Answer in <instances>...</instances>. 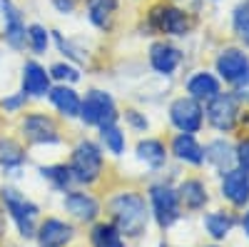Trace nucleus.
<instances>
[{
	"mask_svg": "<svg viewBox=\"0 0 249 247\" xmlns=\"http://www.w3.org/2000/svg\"><path fill=\"white\" fill-rule=\"evenodd\" d=\"M175 3H177L179 8H184V10H190V8H192V10H197L202 0H175Z\"/></svg>",
	"mask_w": 249,
	"mask_h": 247,
	"instance_id": "nucleus-37",
	"label": "nucleus"
},
{
	"mask_svg": "<svg viewBox=\"0 0 249 247\" xmlns=\"http://www.w3.org/2000/svg\"><path fill=\"white\" fill-rule=\"evenodd\" d=\"M90 242L92 247H124V240L120 235V230L110 222H100L90 232Z\"/></svg>",
	"mask_w": 249,
	"mask_h": 247,
	"instance_id": "nucleus-21",
	"label": "nucleus"
},
{
	"mask_svg": "<svg viewBox=\"0 0 249 247\" xmlns=\"http://www.w3.org/2000/svg\"><path fill=\"white\" fill-rule=\"evenodd\" d=\"M150 197H152V210H155V217L162 228H170V225L179 217V197L172 188L167 185H155L150 190Z\"/></svg>",
	"mask_w": 249,
	"mask_h": 247,
	"instance_id": "nucleus-7",
	"label": "nucleus"
},
{
	"mask_svg": "<svg viewBox=\"0 0 249 247\" xmlns=\"http://www.w3.org/2000/svg\"><path fill=\"white\" fill-rule=\"evenodd\" d=\"M0 10H3V18H5V43L15 50H20L25 45V23H23V15L20 10L10 3V0H0Z\"/></svg>",
	"mask_w": 249,
	"mask_h": 247,
	"instance_id": "nucleus-11",
	"label": "nucleus"
},
{
	"mask_svg": "<svg viewBox=\"0 0 249 247\" xmlns=\"http://www.w3.org/2000/svg\"><path fill=\"white\" fill-rule=\"evenodd\" d=\"M23 133L28 140L33 142H40V145H45V142H57L60 135H57V125L45 117V115H28L23 120Z\"/></svg>",
	"mask_w": 249,
	"mask_h": 247,
	"instance_id": "nucleus-12",
	"label": "nucleus"
},
{
	"mask_svg": "<svg viewBox=\"0 0 249 247\" xmlns=\"http://www.w3.org/2000/svg\"><path fill=\"white\" fill-rule=\"evenodd\" d=\"M50 75H53L55 80H68V82L80 80V70H77V68H72V65H65V63H57V65H53Z\"/></svg>",
	"mask_w": 249,
	"mask_h": 247,
	"instance_id": "nucleus-31",
	"label": "nucleus"
},
{
	"mask_svg": "<svg viewBox=\"0 0 249 247\" xmlns=\"http://www.w3.org/2000/svg\"><path fill=\"white\" fill-rule=\"evenodd\" d=\"M23 90L28 95H35V97L50 93V75L45 73L43 65L33 63V60L25 63V68H23Z\"/></svg>",
	"mask_w": 249,
	"mask_h": 247,
	"instance_id": "nucleus-17",
	"label": "nucleus"
},
{
	"mask_svg": "<svg viewBox=\"0 0 249 247\" xmlns=\"http://www.w3.org/2000/svg\"><path fill=\"white\" fill-rule=\"evenodd\" d=\"M50 100H53V105L65 115V117H77L80 115V105H82V100L77 97V93L72 88H65V85H60V88H53L50 90Z\"/></svg>",
	"mask_w": 249,
	"mask_h": 247,
	"instance_id": "nucleus-19",
	"label": "nucleus"
},
{
	"mask_svg": "<svg viewBox=\"0 0 249 247\" xmlns=\"http://www.w3.org/2000/svg\"><path fill=\"white\" fill-rule=\"evenodd\" d=\"M242 228H244V232H247V237H249V212H247L244 220H242Z\"/></svg>",
	"mask_w": 249,
	"mask_h": 247,
	"instance_id": "nucleus-38",
	"label": "nucleus"
},
{
	"mask_svg": "<svg viewBox=\"0 0 249 247\" xmlns=\"http://www.w3.org/2000/svg\"><path fill=\"white\" fill-rule=\"evenodd\" d=\"M177 197L184 202V208L199 210V208H204V202H207V190H204V185L199 180H187V182H182Z\"/></svg>",
	"mask_w": 249,
	"mask_h": 247,
	"instance_id": "nucleus-22",
	"label": "nucleus"
},
{
	"mask_svg": "<svg viewBox=\"0 0 249 247\" xmlns=\"http://www.w3.org/2000/svg\"><path fill=\"white\" fill-rule=\"evenodd\" d=\"M80 117L85 120L88 125H97L100 130L107 128V125H115L117 110H115L112 97L102 90H90L85 102L80 105Z\"/></svg>",
	"mask_w": 249,
	"mask_h": 247,
	"instance_id": "nucleus-5",
	"label": "nucleus"
},
{
	"mask_svg": "<svg viewBox=\"0 0 249 247\" xmlns=\"http://www.w3.org/2000/svg\"><path fill=\"white\" fill-rule=\"evenodd\" d=\"M50 3H53V8H55L57 13H62V15H70V13L77 8L80 0H50Z\"/></svg>",
	"mask_w": 249,
	"mask_h": 247,
	"instance_id": "nucleus-34",
	"label": "nucleus"
},
{
	"mask_svg": "<svg viewBox=\"0 0 249 247\" xmlns=\"http://www.w3.org/2000/svg\"><path fill=\"white\" fill-rule=\"evenodd\" d=\"M25 43L33 48V53H45L48 50V30L40 25V23H33L28 25V33H25Z\"/></svg>",
	"mask_w": 249,
	"mask_h": 247,
	"instance_id": "nucleus-29",
	"label": "nucleus"
},
{
	"mask_svg": "<svg viewBox=\"0 0 249 247\" xmlns=\"http://www.w3.org/2000/svg\"><path fill=\"white\" fill-rule=\"evenodd\" d=\"M172 125L182 133H197L202 128V108L195 97H177L170 108Z\"/></svg>",
	"mask_w": 249,
	"mask_h": 247,
	"instance_id": "nucleus-6",
	"label": "nucleus"
},
{
	"mask_svg": "<svg viewBox=\"0 0 249 247\" xmlns=\"http://www.w3.org/2000/svg\"><path fill=\"white\" fill-rule=\"evenodd\" d=\"M234 97L242 102H249V70L234 80Z\"/></svg>",
	"mask_w": 249,
	"mask_h": 247,
	"instance_id": "nucleus-32",
	"label": "nucleus"
},
{
	"mask_svg": "<svg viewBox=\"0 0 249 247\" xmlns=\"http://www.w3.org/2000/svg\"><path fill=\"white\" fill-rule=\"evenodd\" d=\"M222 195L232 205H244L249 202V172L239 170H227L222 180Z\"/></svg>",
	"mask_w": 249,
	"mask_h": 247,
	"instance_id": "nucleus-13",
	"label": "nucleus"
},
{
	"mask_svg": "<svg viewBox=\"0 0 249 247\" xmlns=\"http://www.w3.org/2000/svg\"><path fill=\"white\" fill-rule=\"evenodd\" d=\"M127 120L132 122L135 128H140V130H144V128H147V120H142V117H137V113H135V110H130V113H127Z\"/></svg>",
	"mask_w": 249,
	"mask_h": 247,
	"instance_id": "nucleus-36",
	"label": "nucleus"
},
{
	"mask_svg": "<svg viewBox=\"0 0 249 247\" xmlns=\"http://www.w3.org/2000/svg\"><path fill=\"white\" fill-rule=\"evenodd\" d=\"M137 157L144 160L150 168H160L167 160V152H164V145L160 140H142L137 145Z\"/></svg>",
	"mask_w": 249,
	"mask_h": 247,
	"instance_id": "nucleus-25",
	"label": "nucleus"
},
{
	"mask_svg": "<svg viewBox=\"0 0 249 247\" xmlns=\"http://www.w3.org/2000/svg\"><path fill=\"white\" fill-rule=\"evenodd\" d=\"M187 90L195 100H212L214 95H219V80L210 73H197L187 82Z\"/></svg>",
	"mask_w": 249,
	"mask_h": 247,
	"instance_id": "nucleus-20",
	"label": "nucleus"
},
{
	"mask_svg": "<svg viewBox=\"0 0 249 247\" xmlns=\"http://www.w3.org/2000/svg\"><path fill=\"white\" fill-rule=\"evenodd\" d=\"M172 152L184 160V162H192V165H199L204 160V148L199 145V142L195 140L192 133H182L172 140Z\"/></svg>",
	"mask_w": 249,
	"mask_h": 247,
	"instance_id": "nucleus-18",
	"label": "nucleus"
},
{
	"mask_svg": "<svg viewBox=\"0 0 249 247\" xmlns=\"http://www.w3.org/2000/svg\"><path fill=\"white\" fill-rule=\"evenodd\" d=\"M204 157L210 160L217 170H230V165H232V160H234V152H232V148L227 145L224 140H217V142H210L207 145V150H204Z\"/></svg>",
	"mask_w": 249,
	"mask_h": 247,
	"instance_id": "nucleus-23",
	"label": "nucleus"
},
{
	"mask_svg": "<svg viewBox=\"0 0 249 247\" xmlns=\"http://www.w3.org/2000/svg\"><path fill=\"white\" fill-rule=\"evenodd\" d=\"M100 135H102V142H105V148L110 152H115V155H122L124 152V133L120 128L107 125V128L100 130Z\"/></svg>",
	"mask_w": 249,
	"mask_h": 247,
	"instance_id": "nucleus-30",
	"label": "nucleus"
},
{
	"mask_svg": "<svg viewBox=\"0 0 249 247\" xmlns=\"http://www.w3.org/2000/svg\"><path fill=\"white\" fill-rule=\"evenodd\" d=\"M0 200H3L5 210L10 212V217L15 220L18 230L23 237H33L35 235V220H37V208L25 200V195H20L15 188H3L0 190Z\"/></svg>",
	"mask_w": 249,
	"mask_h": 247,
	"instance_id": "nucleus-3",
	"label": "nucleus"
},
{
	"mask_svg": "<svg viewBox=\"0 0 249 247\" xmlns=\"http://www.w3.org/2000/svg\"><path fill=\"white\" fill-rule=\"evenodd\" d=\"M110 215L115 220V228L130 237H140L147 228V208L144 200L135 192H122L110 202Z\"/></svg>",
	"mask_w": 249,
	"mask_h": 247,
	"instance_id": "nucleus-1",
	"label": "nucleus"
},
{
	"mask_svg": "<svg viewBox=\"0 0 249 247\" xmlns=\"http://www.w3.org/2000/svg\"><path fill=\"white\" fill-rule=\"evenodd\" d=\"M85 8H88L90 23L95 28L110 30L112 28V20H115V13L120 8V0H85Z\"/></svg>",
	"mask_w": 249,
	"mask_h": 247,
	"instance_id": "nucleus-16",
	"label": "nucleus"
},
{
	"mask_svg": "<svg viewBox=\"0 0 249 247\" xmlns=\"http://www.w3.org/2000/svg\"><path fill=\"white\" fill-rule=\"evenodd\" d=\"M20 105H25V93H20V95H13V97H5V100H3V108H5V110H18Z\"/></svg>",
	"mask_w": 249,
	"mask_h": 247,
	"instance_id": "nucleus-35",
	"label": "nucleus"
},
{
	"mask_svg": "<svg viewBox=\"0 0 249 247\" xmlns=\"http://www.w3.org/2000/svg\"><path fill=\"white\" fill-rule=\"evenodd\" d=\"M249 70V55L239 48H227L219 53L217 57V73L219 77H224L227 82H234L237 77H242Z\"/></svg>",
	"mask_w": 249,
	"mask_h": 247,
	"instance_id": "nucleus-10",
	"label": "nucleus"
},
{
	"mask_svg": "<svg viewBox=\"0 0 249 247\" xmlns=\"http://www.w3.org/2000/svg\"><path fill=\"white\" fill-rule=\"evenodd\" d=\"M232 28L244 45H249V0L239 3L232 13Z\"/></svg>",
	"mask_w": 249,
	"mask_h": 247,
	"instance_id": "nucleus-27",
	"label": "nucleus"
},
{
	"mask_svg": "<svg viewBox=\"0 0 249 247\" xmlns=\"http://www.w3.org/2000/svg\"><path fill=\"white\" fill-rule=\"evenodd\" d=\"M40 172H43V177H48L57 190H68V185L75 180V177H72V172H70V168H65V165H55V168H43Z\"/></svg>",
	"mask_w": 249,
	"mask_h": 247,
	"instance_id": "nucleus-28",
	"label": "nucleus"
},
{
	"mask_svg": "<svg viewBox=\"0 0 249 247\" xmlns=\"http://www.w3.org/2000/svg\"><path fill=\"white\" fill-rule=\"evenodd\" d=\"M234 157H237V162H239V168H242L244 172H249V140H242V142H239Z\"/></svg>",
	"mask_w": 249,
	"mask_h": 247,
	"instance_id": "nucleus-33",
	"label": "nucleus"
},
{
	"mask_svg": "<svg viewBox=\"0 0 249 247\" xmlns=\"http://www.w3.org/2000/svg\"><path fill=\"white\" fill-rule=\"evenodd\" d=\"M23 162H25L23 148H20L15 140H10V137H0V165H3L5 170H15Z\"/></svg>",
	"mask_w": 249,
	"mask_h": 247,
	"instance_id": "nucleus-24",
	"label": "nucleus"
},
{
	"mask_svg": "<svg viewBox=\"0 0 249 247\" xmlns=\"http://www.w3.org/2000/svg\"><path fill=\"white\" fill-rule=\"evenodd\" d=\"M182 63V53L170 45V43H155L150 48V65L162 73V75H172L177 70V65Z\"/></svg>",
	"mask_w": 249,
	"mask_h": 247,
	"instance_id": "nucleus-14",
	"label": "nucleus"
},
{
	"mask_svg": "<svg viewBox=\"0 0 249 247\" xmlns=\"http://www.w3.org/2000/svg\"><path fill=\"white\" fill-rule=\"evenodd\" d=\"M232 225H234V220L227 212H212V215L204 217V228H207V232H210L214 240H222V237L230 235Z\"/></svg>",
	"mask_w": 249,
	"mask_h": 247,
	"instance_id": "nucleus-26",
	"label": "nucleus"
},
{
	"mask_svg": "<svg viewBox=\"0 0 249 247\" xmlns=\"http://www.w3.org/2000/svg\"><path fill=\"white\" fill-rule=\"evenodd\" d=\"M35 235H37V245L40 247H65L72 240L75 230H72L70 222H62V220L50 217V220H45L35 230Z\"/></svg>",
	"mask_w": 249,
	"mask_h": 247,
	"instance_id": "nucleus-9",
	"label": "nucleus"
},
{
	"mask_svg": "<svg viewBox=\"0 0 249 247\" xmlns=\"http://www.w3.org/2000/svg\"><path fill=\"white\" fill-rule=\"evenodd\" d=\"M237 97L234 95H214L207 105V117L219 133H230L237 122Z\"/></svg>",
	"mask_w": 249,
	"mask_h": 247,
	"instance_id": "nucleus-8",
	"label": "nucleus"
},
{
	"mask_svg": "<svg viewBox=\"0 0 249 247\" xmlns=\"http://www.w3.org/2000/svg\"><path fill=\"white\" fill-rule=\"evenodd\" d=\"M5 232V217H3V212H0V235Z\"/></svg>",
	"mask_w": 249,
	"mask_h": 247,
	"instance_id": "nucleus-39",
	"label": "nucleus"
},
{
	"mask_svg": "<svg viewBox=\"0 0 249 247\" xmlns=\"http://www.w3.org/2000/svg\"><path fill=\"white\" fill-rule=\"evenodd\" d=\"M65 210L80 222H92L100 215V205L95 197H90L85 192H70L65 197Z\"/></svg>",
	"mask_w": 249,
	"mask_h": 247,
	"instance_id": "nucleus-15",
	"label": "nucleus"
},
{
	"mask_svg": "<svg viewBox=\"0 0 249 247\" xmlns=\"http://www.w3.org/2000/svg\"><path fill=\"white\" fill-rule=\"evenodd\" d=\"M150 25L152 30L157 33H164V35H187L192 30V18H190V10H184L175 3H157L150 8Z\"/></svg>",
	"mask_w": 249,
	"mask_h": 247,
	"instance_id": "nucleus-2",
	"label": "nucleus"
},
{
	"mask_svg": "<svg viewBox=\"0 0 249 247\" xmlns=\"http://www.w3.org/2000/svg\"><path fill=\"white\" fill-rule=\"evenodd\" d=\"M70 172L77 182H95L102 172V152L95 142L85 140L72 150V160H70Z\"/></svg>",
	"mask_w": 249,
	"mask_h": 247,
	"instance_id": "nucleus-4",
	"label": "nucleus"
}]
</instances>
